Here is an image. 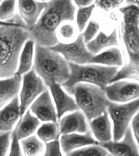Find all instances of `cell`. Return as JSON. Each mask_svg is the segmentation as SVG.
I'll return each instance as SVG.
<instances>
[{
    "label": "cell",
    "mask_w": 139,
    "mask_h": 156,
    "mask_svg": "<svg viewBox=\"0 0 139 156\" xmlns=\"http://www.w3.org/2000/svg\"><path fill=\"white\" fill-rule=\"evenodd\" d=\"M75 6L70 1H51L35 25L28 28L29 39L37 44L50 48L58 44L56 30L65 21L74 20Z\"/></svg>",
    "instance_id": "6da1fadb"
},
{
    "label": "cell",
    "mask_w": 139,
    "mask_h": 156,
    "mask_svg": "<svg viewBox=\"0 0 139 156\" xmlns=\"http://www.w3.org/2000/svg\"><path fill=\"white\" fill-rule=\"evenodd\" d=\"M28 40V28L0 26V80L12 78L16 73L23 46Z\"/></svg>",
    "instance_id": "7a4b0ae2"
},
{
    "label": "cell",
    "mask_w": 139,
    "mask_h": 156,
    "mask_svg": "<svg viewBox=\"0 0 139 156\" xmlns=\"http://www.w3.org/2000/svg\"><path fill=\"white\" fill-rule=\"evenodd\" d=\"M34 69L48 87L53 82L62 85L70 76L68 62L64 58L49 48L37 44Z\"/></svg>",
    "instance_id": "3957f363"
},
{
    "label": "cell",
    "mask_w": 139,
    "mask_h": 156,
    "mask_svg": "<svg viewBox=\"0 0 139 156\" xmlns=\"http://www.w3.org/2000/svg\"><path fill=\"white\" fill-rule=\"evenodd\" d=\"M70 94L75 96L78 106L89 121L103 114L111 102L104 90L89 84H76Z\"/></svg>",
    "instance_id": "277c9868"
},
{
    "label": "cell",
    "mask_w": 139,
    "mask_h": 156,
    "mask_svg": "<svg viewBox=\"0 0 139 156\" xmlns=\"http://www.w3.org/2000/svg\"><path fill=\"white\" fill-rule=\"evenodd\" d=\"M68 62L70 70V79L62 85L69 93L76 84L81 82L95 84L104 90L116 76L118 68V67L96 65L81 66L73 62Z\"/></svg>",
    "instance_id": "5b68a950"
},
{
    "label": "cell",
    "mask_w": 139,
    "mask_h": 156,
    "mask_svg": "<svg viewBox=\"0 0 139 156\" xmlns=\"http://www.w3.org/2000/svg\"><path fill=\"white\" fill-rule=\"evenodd\" d=\"M139 107L138 98L126 104L120 105L112 101L109 104L107 112L113 123L114 141H119L123 137L132 117L138 112Z\"/></svg>",
    "instance_id": "8992f818"
},
{
    "label": "cell",
    "mask_w": 139,
    "mask_h": 156,
    "mask_svg": "<svg viewBox=\"0 0 139 156\" xmlns=\"http://www.w3.org/2000/svg\"><path fill=\"white\" fill-rule=\"evenodd\" d=\"M49 48L62 54L67 61L76 64H91L94 56L86 48L82 34H80L73 42L70 44L59 42Z\"/></svg>",
    "instance_id": "52a82bcc"
},
{
    "label": "cell",
    "mask_w": 139,
    "mask_h": 156,
    "mask_svg": "<svg viewBox=\"0 0 139 156\" xmlns=\"http://www.w3.org/2000/svg\"><path fill=\"white\" fill-rule=\"evenodd\" d=\"M46 90V87L44 85L41 78L37 76L34 69L23 76V87L20 94V115L21 118L34 99Z\"/></svg>",
    "instance_id": "ba28073f"
},
{
    "label": "cell",
    "mask_w": 139,
    "mask_h": 156,
    "mask_svg": "<svg viewBox=\"0 0 139 156\" xmlns=\"http://www.w3.org/2000/svg\"><path fill=\"white\" fill-rule=\"evenodd\" d=\"M121 141L99 143L98 145L113 156H139V148L133 136L130 126L127 129Z\"/></svg>",
    "instance_id": "9c48e42d"
},
{
    "label": "cell",
    "mask_w": 139,
    "mask_h": 156,
    "mask_svg": "<svg viewBox=\"0 0 139 156\" xmlns=\"http://www.w3.org/2000/svg\"><path fill=\"white\" fill-rule=\"evenodd\" d=\"M104 91L109 101L124 103L138 98L139 84L126 81L117 82L107 86Z\"/></svg>",
    "instance_id": "30bf717a"
},
{
    "label": "cell",
    "mask_w": 139,
    "mask_h": 156,
    "mask_svg": "<svg viewBox=\"0 0 139 156\" xmlns=\"http://www.w3.org/2000/svg\"><path fill=\"white\" fill-rule=\"evenodd\" d=\"M31 112L43 122H57V115L48 90H45L32 104Z\"/></svg>",
    "instance_id": "8fae6325"
},
{
    "label": "cell",
    "mask_w": 139,
    "mask_h": 156,
    "mask_svg": "<svg viewBox=\"0 0 139 156\" xmlns=\"http://www.w3.org/2000/svg\"><path fill=\"white\" fill-rule=\"evenodd\" d=\"M49 87L55 103L57 119L59 121L67 112H73L80 109L75 100L64 92L60 84L53 82L50 84Z\"/></svg>",
    "instance_id": "7c38bea8"
},
{
    "label": "cell",
    "mask_w": 139,
    "mask_h": 156,
    "mask_svg": "<svg viewBox=\"0 0 139 156\" xmlns=\"http://www.w3.org/2000/svg\"><path fill=\"white\" fill-rule=\"evenodd\" d=\"M59 122V132L62 135L74 132L86 133L89 131L85 116L79 110L63 117Z\"/></svg>",
    "instance_id": "4fadbf2b"
},
{
    "label": "cell",
    "mask_w": 139,
    "mask_h": 156,
    "mask_svg": "<svg viewBox=\"0 0 139 156\" xmlns=\"http://www.w3.org/2000/svg\"><path fill=\"white\" fill-rule=\"evenodd\" d=\"M60 143L63 152L66 154L79 147L99 144L98 141L93 137L90 131H88L84 134L77 133L63 134L61 136Z\"/></svg>",
    "instance_id": "5bb4252c"
},
{
    "label": "cell",
    "mask_w": 139,
    "mask_h": 156,
    "mask_svg": "<svg viewBox=\"0 0 139 156\" xmlns=\"http://www.w3.org/2000/svg\"><path fill=\"white\" fill-rule=\"evenodd\" d=\"M46 5V2L26 0L18 1L20 17L28 28L34 26L37 23L41 12L45 9Z\"/></svg>",
    "instance_id": "9a60e30c"
},
{
    "label": "cell",
    "mask_w": 139,
    "mask_h": 156,
    "mask_svg": "<svg viewBox=\"0 0 139 156\" xmlns=\"http://www.w3.org/2000/svg\"><path fill=\"white\" fill-rule=\"evenodd\" d=\"M20 115V104L18 96L0 109V132H11Z\"/></svg>",
    "instance_id": "2e32d148"
},
{
    "label": "cell",
    "mask_w": 139,
    "mask_h": 156,
    "mask_svg": "<svg viewBox=\"0 0 139 156\" xmlns=\"http://www.w3.org/2000/svg\"><path fill=\"white\" fill-rule=\"evenodd\" d=\"M22 80V76L17 73L12 78L0 80V109L17 96Z\"/></svg>",
    "instance_id": "e0dca14e"
},
{
    "label": "cell",
    "mask_w": 139,
    "mask_h": 156,
    "mask_svg": "<svg viewBox=\"0 0 139 156\" xmlns=\"http://www.w3.org/2000/svg\"><path fill=\"white\" fill-rule=\"evenodd\" d=\"M90 126L98 143L111 141L112 138V126L107 110L90 121Z\"/></svg>",
    "instance_id": "ac0fdd59"
},
{
    "label": "cell",
    "mask_w": 139,
    "mask_h": 156,
    "mask_svg": "<svg viewBox=\"0 0 139 156\" xmlns=\"http://www.w3.org/2000/svg\"><path fill=\"white\" fill-rule=\"evenodd\" d=\"M123 37L129 59H139V25L122 23Z\"/></svg>",
    "instance_id": "d6986e66"
},
{
    "label": "cell",
    "mask_w": 139,
    "mask_h": 156,
    "mask_svg": "<svg viewBox=\"0 0 139 156\" xmlns=\"http://www.w3.org/2000/svg\"><path fill=\"white\" fill-rule=\"evenodd\" d=\"M41 124L39 120L31 114L28 110L23 118L20 119L14 131L18 140H23L32 135Z\"/></svg>",
    "instance_id": "ffe728a7"
},
{
    "label": "cell",
    "mask_w": 139,
    "mask_h": 156,
    "mask_svg": "<svg viewBox=\"0 0 139 156\" xmlns=\"http://www.w3.org/2000/svg\"><path fill=\"white\" fill-rule=\"evenodd\" d=\"M117 45V32L115 29L109 36L101 31L94 40L87 43V51L94 55L106 47Z\"/></svg>",
    "instance_id": "44dd1931"
},
{
    "label": "cell",
    "mask_w": 139,
    "mask_h": 156,
    "mask_svg": "<svg viewBox=\"0 0 139 156\" xmlns=\"http://www.w3.org/2000/svg\"><path fill=\"white\" fill-rule=\"evenodd\" d=\"M91 63L104 64L109 66H121L123 64V58L119 49L112 48L99 55L94 56Z\"/></svg>",
    "instance_id": "7402d4cb"
},
{
    "label": "cell",
    "mask_w": 139,
    "mask_h": 156,
    "mask_svg": "<svg viewBox=\"0 0 139 156\" xmlns=\"http://www.w3.org/2000/svg\"><path fill=\"white\" fill-rule=\"evenodd\" d=\"M34 41L28 40L25 43L20 56V64L16 73L22 76L28 73L32 65Z\"/></svg>",
    "instance_id": "603a6c76"
},
{
    "label": "cell",
    "mask_w": 139,
    "mask_h": 156,
    "mask_svg": "<svg viewBox=\"0 0 139 156\" xmlns=\"http://www.w3.org/2000/svg\"><path fill=\"white\" fill-rule=\"evenodd\" d=\"M21 145L25 156H42L45 149L43 143L35 135L23 139Z\"/></svg>",
    "instance_id": "cb8c5ba5"
},
{
    "label": "cell",
    "mask_w": 139,
    "mask_h": 156,
    "mask_svg": "<svg viewBox=\"0 0 139 156\" xmlns=\"http://www.w3.org/2000/svg\"><path fill=\"white\" fill-rule=\"evenodd\" d=\"M37 134L45 143L59 140L60 136L59 124L57 122L43 123L37 129Z\"/></svg>",
    "instance_id": "d4e9b609"
},
{
    "label": "cell",
    "mask_w": 139,
    "mask_h": 156,
    "mask_svg": "<svg viewBox=\"0 0 139 156\" xmlns=\"http://www.w3.org/2000/svg\"><path fill=\"white\" fill-rule=\"evenodd\" d=\"M139 69V59H129L128 64L118 71L116 76L111 80L110 83L123 79H133L138 81Z\"/></svg>",
    "instance_id": "484cf974"
},
{
    "label": "cell",
    "mask_w": 139,
    "mask_h": 156,
    "mask_svg": "<svg viewBox=\"0 0 139 156\" xmlns=\"http://www.w3.org/2000/svg\"><path fill=\"white\" fill-rule=\"evenodd\" d=\"M66 156H113L107 150L99 145H91L73 151Z\"/></svg>",
    "instance_id": "4316f807"
},
{
    "label": "cell",
    "mask_w": 139,
    "mask_h": 156,
    "mask_svg": "<svg viewBox=\"0 0 139 156\" xmlns=\"http://www.w3.org/2000/svg\"><path fill=\"white\" fill-rule=\"evenodd\" d=\"M123 15V23L125 24L139 25V9L138 6L130 4L119 9Z\"/></svg>",
    "instance_id": "83f0119b"
},
{
    "label": "cell",
    "mask_w": 139,
    "mask_h": 156,
    "mask_svg": "<svg viewBox=\"0 0 139 156\" xmlns=\"http://www.w3.org/2000/svg\"><path fill=\"white\" fill-rule=\"evenodd\" d=\"M15 1H4L0 4V21L11 22L14 20Z\"/></svg>",
    "instance_id": "f1b7e54d"
},
{
    "label": "cell",
    "mask_w": 139,
    "mask_h": 156,
    "mask_svg": "<svg viewBox=\"0 0 139 156\" xmlns=\"http://www.w3.org/2000/svg\"><path fill=\"white\" fill-rule=\"evenodd\" d=\"M95 6V4H92L87 7L80 8L78 11L77 23L79 30L80 32L84 28L86 23H87L90 17L91 16Z\"/></svg>",
    "instance_id": "f546056e"
},
{
    "label": "cell",
    "mask_w": 139,
    "mask_h": 156,
    "mask_svg": "<svg viewBox=\"0 0 139 156\" xmlns=\"http://www.w3.org/2000/svg\"><path fill=\"white\" fill-rule=\"evenodd\" d=\"M42 156H62L59 140L46 143L45 153Z\"/></svg>",
    "instance_id": "4dcf8cb0"
},
{
    "label": "cell",
    "mask_w": 139,
    "mask_h": 156,
    "mask_svg": "<svg viewBox=\"0 0 139 156\" xmlns=\"http://www.w3.org/2000/svg\"><path fill=\"white\" fill-rule=\"evenodd\" d=\"M99 24L95 21L91 20L89 23L87 28L83 34L84 42L85 43L89 42L94 37L99 29Z\"/></svg>",
    "instance_id": "1f68e13d"
},
{
    "label": "cell",
    "mask_w": 139,
    "mask_h": 156,
    "mask_svg": "<svg viewBox=\"0 0 139 156\" xmlns=\"http://www.w3.org/2000/svg\"><path fill=\"white\" fill-rule=\"evenodd\" d=\"M11 132H0V156H6L9 145Z\"/></svg>",
    "instance_id": "d6a6232c"
},
{
    "label": "cell",
    "mask_w": 139,
    "mask_h": 156,
    "mask_svg": "<svg viewBox=\"0 0 139 156\" xmlns=\"http://www.w3.org/2000/svg\"><path fill=\"white\" fill-rule=\"evenodd\" d=\"M95 4L98 7L108 11L111 9H115L121 4L123 1H107V0H100L96 1Z\"/></svg>",
    "instance_id": "836d02e7"
},
{
    "label": "cell",
    "mask_w": 139,
    "mask_h": 156,
    "mask_svg": "<svg viewBox=\"0 0 139 156\" xmlns=\"http://www.w3.org/2000/svg\"><path fill=\"white\" fill-rule=\"evenodd\" d=\"M12 140L11 151L9 156H23L19 144V140L14 131H13L12 135Z\"/></svg>",
    "instance_id": "e575fe53"
},
{
    "label": "cell",
    "mask_w": 139,
    "mask_h": 156,
    "mask_svg": "<svg viewBox=\"0 0 139 156\" xmlns=\"http://www.w3.org/2000/svg\"><path fill=\"white\" fill-rule=\"evenodd\" d=\"M0 26H18L28 28L26 25L18 15H15L14 21L11 22H3L0 21Z\"/></svg>",
    "instance_id": "d590c367"
},
{
    "label": "cell",
    "mask_w": 139,
    "mask_h": 156,
    "mask_svg": "<svg viewBox=\"0 0 139 156\" xmlns=\"http://www.w3.org/2000/svg\"><path fill=\"white\" fill-rule=\"evenodd\" d=\"M74 32L75 30L73 26L70 25H64L59 30L61 36L65 39H70L73 37Z\"/></svg>",
    "instance_id": "8d00e7d4"
},
{
    "label": "cell",
    "mask_w": 139,
    "mask_h": 156,
    "mask_svg": "<svg viewBox=\"0 0 139 156\" xmlns=\"http://www.w3.org/2000/svg\"><path fill=\"white\" fill-rule=\"evenodd\" d=\"M132 128V133H134V136L136 138L137 143L139 142V113L136 115L134 119L132 120V124H131Z\"/></svg>",
    "instance_id": "74e56055"
},
{
    "label": "cell",
    "mask_w": 139,
    "mask_h": 156,
    "mask_svg": "<svg viewBox=\"0 0 139 156\" xmlns=\"http://www.w3.org/2000/svg\"><path fill=\"white\" fill-rule=\"evenodd\" d=\"M75 3L79 7H87L93 2L92 1H75Z\"/></svg>",
    "instance_id": "f35d334b"
}]
</instances>
